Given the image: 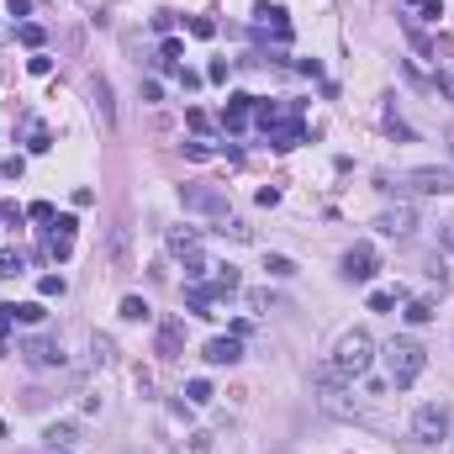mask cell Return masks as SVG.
I'll list each match as a JSON object with an SVG mask.
<instances>
[{
  "label": "cell",
  "mask_w": 454,
  "mask_h": 454,
  "mask_svg": "<svg viewBox=\"0 0 454 454\" xmlns=\"http://www.w3.org/2000/svg\"><path fill=\"white\" fill-rule=\"evenodd\" d=\"M180 338H185V323H164V328H159V354L175 359L180 354Z\"/></svg>",
  "instance_id": "15"
},
{
  "label": "cell",
  "mask_w": 454,
  "mask_h": 454,
  "mask_svg": "<svg viewBox=\"0 0 454 454\" xmlns=\"http://www.w3.org/2000/svg\"><path fill=\"white\" fill-rule=\"evenodd\" d=\"M90 96H96V111H101V122H106V127H117V106H111V85L101 80H90Z\"/></svg>",
  "instance_id": "11"
},
{
  "label": "cell",
  "mask_w": 454,
  "mask_h": 454,
  "mask_svg": "<svg viewBox=\"0 0 454 454\" xmlns=\"http://www.w3.org/2000/svg\"><path fill=\"white\" fill-rule=\"evenodd\" d=\"M412 439L418 444H444L449 439V407L444 402H423L412 412Z\"/></svg>",
  "instance_id": "3"
},
{
  "label": "cell",
  "mask_w": 454,
  "mask_h": 454,
  "mask_svg": "<svg viewBox=\"0 0 454 454\" xmlns=\"http://www.w3.org/2000/svg\"><path fill=\"white\" fill-rule=\"evenodd\" d=\"M249 307L254 312H270V307H275V291H249Z\"/></svg>",
  "instance_id": "27"
},
{
  "label": "cell",
  "mask_w": 454,
  "mask_h": 454,
  "mask_svg": "<svg viewBox=\"0 0 454 454\" xmlns=\"http://www.w3.org/2000/svg\"><path fill=\"white\" fill-rule=\"evenodd\" d=\"M402 317H407V323H428V317H433V301H407Z\"/></svg>",
  "instance_id": "23"
},
{
  "label": "cell",
  "mask_w": 454,
  "mask_h": 454,
  "mask_svg": "<svg viewBox=\"0 0 454 454\" xmlns=\"http://www.w3.org/2000/svg\"><path fill=\"white\" fill-rule=\"evenodd\" d=\"M37 291H43V296H64V275H43Z\"/></svg>",
  "instance_id": "28"
},
{
  "label": "cell",
  "mask_w": 454,
  "mask_h": 454,
  "mask_svg": "<svg viewBox=\"0 0 454 454\" xmlns=\"http://www.w3.org/2000/svg\"><path fill=\"white\" fill-rule=\"evenodd\" d=\"M264 270H270V280H291L296 275V264H291L286 254H264Z\"/></svg>",
  "instance_id": "18"
},
{
  "label": "cell",
  "mask_w": 454,
  "mask_h": 454,
  "mask_svg": "<svg viewBox=\"0 0 454 454\" xmlns=\"http://www.w3.org/2000/svg\"><path fill=\"white\" fill-rule=\"evenodd\" d=\"M74 254V238H59V233H53V259H69Z\"/></svg>",
  "instance_id": "31"
},
{
  "label": "cell",
  "mask_w": 454,
  "mask_h": 454,
  "mask_svg": "<svg viewBox=\"0 0 454 454\" xmlns=\"http://www.w3.org/2000/svg\"><path fill=\"white\" fill-rule=\"evenodd\" d=\"M43 444H53V449H74V444H80V428H74V423H48V428H43Z\"/></svg>",
  "instance_id": "12"
},
{
  "label": "cell",
  "mask_w": 454,
  "mask_h": 454,
  "mask_svg": "<svg viewBox=\"0 0 454 454\" xmlns=\"http://www.w3.org/2000/svg\"><path fill=\"white\" fill-rule=\"evenodd\" d=\"M407 180H412V191H423V196H449L454 191V169H444V164H423Z\"/></svg>",
  "instance_id": "4"
},
{
  "label": "cell",
  "mask_w": 454,
  "mask_h": 454,
  "mask_svg": "<svg viewBox=\"0 0 454 454\" xmlns=\"http://www.w3.org/2000/svg\"><path fill=\"white\" fill-rule=\"evenodd\" d=\"M270 143H275L280 154H286V148H296V143H301V122H280V127L270 132Z\"/></svg>",
  "instance_id": "17"
},
{
  "label": "cell",
  "mask_w": 454,
  "mask_h": 454,
  "mask_svg": "<svg viewBox=\"0 0 454 454\" xmlns=\"http://www.w3.org/2000/svg\"><path fill=\"white\" fill-rule=\"evenodd\" d=\"M201 359H206V365H238V359H243V344H238L233 333H217V338H206Z\"/></svg>",
  "instance_id": "9"
},
{
  "label": "cell",
  "mask_w": 454,
  "mask_h": 454,
  "mask_svg": "<svg viewBox=\"0 0 454 454\" xmlns=\"http://www.w3.org/2000/svg\"><path fill=\"white\" fill-rule=\"evenodd\" d=\"M254 22H259V27H275L280 37L291 32V27H286V11H280V6H270V0H259V6H254Z\"/></svg>",
  "instance_id": "14"
},
{
  "label": "cell",
  "mask_w": 454,
  "mask_h": 454,
  "mask_svg": "<svg viewBox=\"0 0 454 454\" xmlns=\"http://www.w3.org/2000/svg\"><path fill=\"white\" fill-rule=\"evenodd\" d=\"M439 243H444V254H454V222H449V227L439 233Z\"/></svg>",
  "instance_id": "40"
},
{
  "label": "cell",
  "mask_w": 454,
  "mask_h": 454,
  "mask_svg": "<svg viewBox=\"0 0 454 454\" xmlns=\"http://www.w3.org/2000/svg\"><path fill=\"white\" fill-rule=\"evenodd\" d=\"M206 275V259H201V249H191L185 254V280H201Z\"/></svg>",
  "instance_id": "24"
},
{
  "label": "cell",
  "mask_w": 454,
  "mask_h": 454,
  "mask_svg": "<svg viewBox=\"0 0 454 454\" xmlns=\"http://www.w3.org/2000/svg\"><path fill=\"white\" fill-rule=\"evenodd\" d=\"M6 11H11V16H27V11H32V0H6Z\"/></svg>",
  "instance_id": "38"
},
{
  "label": "cell",
  "mask_w": 454,
  "mask_h": 454,
  "mask_svg": "<svg viewBox=\"0 0 454 454\" xmlns=\"http://www.w3.org/2000/svg\"><path fill=\"white\" fill-rule=\"evenodd\" d=\"M53 227H59V238H74V227H80V222H74V217H53Z\"/></svg>",
  "instance_id": "35"
},
{
  "label": "cell",
  "mask_w": 454,
  "mask_h": 454,
  "mask_svg": "<svg viewBox=\"0 0 454 454\" xmlns=\"http://www.w3.org/2000/svg\"><path fill=\"white\" fill-rule=\"evenodd\" d=\"M143 101H164V85H159V80H143Z\"/></svg>",
  "instance_id": "36"
},
{
  "label": "cell",
  "mask_w": 454,
  "mask_h": 454,
  "mask_svg": "<svg viewBox=\"0 0 454 454\" xmlns=\"http://www.w3.org/2000/svg\"><path fill=\"white\" fill-rule=\"evenodd\" d=\"M439 90H444V96H449V101H454V74H449V69H444V74H439Z\"/></svg>",
  "instance_id": "39"
},
{
  "label": "cell",
  "mask_w": 454,
  "mask_h": 454,
  "mask_svg": "<svg viewBox=\"0 0 454 454\" xmlns=\"http://www.w3.org/2000/svg\"><path fill=\"white\" fill-rule=\"evenodd\" d=\"M0 439H6V423H0Z\"/></svg>",
  "instance_id": "43"
},
{
  "label": "cell",
  "mask_w": 454,
  "mask_h": 454,
  "mask_svg": "<svg viewBox=\"0 0 454 454\" xmlns=\"http://www.w3.org/2000/svg\"><path fill=\"white\" fill-rule=\"evenodd\" d=\"M444 143H449V159H454V127H449V132H444Z\"/></svg>",
  "instance_id": "41"
},
{
  "label": "cell",
  "mask_w": 454,
  "mask_h": 454,
  "mask_svg": "<svg viewBox=\"0 0 454 454\" xmlns=\"http://www.w3.org/2000/svg\"><path fill=\"white\" fill-rule=\"evenodd\" d=\"M191 32H196V37H212V32H217V22H212V16H196Z\"/></svg>",
  "instance_id": "32"
},
{
  "label": "cell",
  "mask_w": 454,
  "mask_h": 454,
  "mask_svg": "<svg viewBox=\"0 0 454 454\" xmlns=\"http://www.w3.org/2000/svg\"><path fill=\"white\" fill-rule=\"evenodd\" d=\"M185 402H191V407H206V402H212V381H201V375H196V381H185Z\"/></svg>",
  "instance_id": "19"
},
{
  "label": "cell",
  "mask_w": 454,
  "mask_h": 454,
  "mask_svg": "<svg viewBox=\"0 0 454 454\" xmlns=\"http://www.w3.org/2000/svg\"><path fill=\"white\" fill-rule=\"evenodd\" d=\"M375 270H381V259H375L370 243H354V249L344 254V275H349V280H370Z\"/></svg>",
  "instance_id": "8"
},
{
  "label": "cell",
  "mask_w": 454,
  "mask_h": 454,
  "mask_svg": "<svg viewBox=\"0 0 454 454\" xmlns=\"http://www.w3.org/2000/svg\"><path fill=\"white\" fill-rule=\"evenodd\" d=\"M243 286L238 264H217V280H212V296H233V291Z\"/></svg>",
  "instance_id": "13"
},
{
  "label": "cell",
  "mask_w": 454,
  "mask_h": 454,
  "mask_svg": "<svg viewBox=\"0 0 454 454\" xmlns=\"http://www.w3.org/2000/svg\"><path fill=\"white\" fill-rule=\"evenodd\" d=\"M27 217H32V222H53V206L48 201H32V206H27Z\"/></svg>",
  "instance_id": "29"
},
{
  "label": "cell",
  "mask_w": 454,
  "mask_h": 454,
  "mask_svg": "<svg viewBox=\"0 0 454 454\" xmlns=\"http://www.w3.org/2000/svg\"><path fill=\"white\" fill-rule=\"evenodd\" d=\"M375 227H381L386 238H407V233H412V227H418V206H386L381 217H375Z\"/></svg>",
  "instance_id": "6"
},
{
  "label": "cell",
  "mask_w": 454,
  "mask_h": 454,
  "mask_svg": "<svg viewBox=\"0 0 454 454\" xmlns=\"http://www.w3.org/2000/svg\"><path fill=\"white\" fill-rule=\"evenodd\" d=\"M22 43H27V48H43V27L27 22V27H22Z\"/></svg>",
  "instance_id": "30"
},
{
  "label": "cell",
  "mask_w": 454,
  "mask_h": 454,
  "mask_svg": "<svg viewBox=\"0 0 454 454\" xmlns=\"http://www.w3.org/2000/svg\"><path fill=\"white\" fill-rule=\"evenodd\" d=\"M27 69H32V74H48L53 59H48V53H37V59H27Z\"/></svg>",
  "instance_id": "34"
},
{
  "label": "cell",
  "mask_w": 454,
  "mask_h": 454,
  "mask_svg": "<svg viewBox=\"0 0 454 454\" xmlns=\"http://www.w3.org/2000/svg\"><path fill=\"white\" fill-rule=\"evenodd\" d=\"M11 317H16V323H43L48 312H43V301H22V307L11 301Z\"/></svg>",
  "instance_id": "20"
},
{
  "label": "cell",
  "mask_w": 454,
  "mask_h": 454,
  "mask_svg": "<svg viewBox=\"0 0 454 454\" xmlns=\"http://www.w3.org/2000/svg\"><path fill=\"white\" fill-rule=\"evenodd\" d=\"M196 243H201V233H196V227H175V233H169V254H180V259H185Z\"/></svg>",
  "instance_id": "16"
},
{
  "label": "cell",
  "mask_w": 454,
  "mask_h": 454,
  "mask_svg": "<svg viewBox=\"0 0 454 454\" xmlns=\"http://www.w3.org/2000/svg\"><path fill=\"white\" fill-rule=\"evenodd\" d=\"M16 317H11V307H0V349H6V328H11Z\"/></svg>",
  "instance_id": "37"
},
{
  "label": "cell",
  "mask_w": 454,
  "mask_h": 454,
  "mask_svg": "<svg viewBox=\"0 0 454 454\" xmlns=\"http://www.w3.org/2000/svg\"><path fill=\"white\" fill-rule=\"evenodd\" d=\"M122 317H127V323H148V301L143 296H122Z\"/></svg>",
  "instance_id": "22"
},
{
  "label": "cell",
  "mask_w": 454,
  "mask_h": 454,
  "mask_svg": "<svg viewBox=\"0 0 454 454\" xmlns=\"http://www.w3.org/2000/svg\"><path fill=\"white\" fill-rule=\"evenodd\" d=\"M375 338L365 333V328H354V333H344L338 338V349H333V359H328V370L338 375V381H359V375H370V365H375Z\"/></svg>",
  "instance_id": "1"
},
{
  "label": "cell",
  "mask_w": 454,
  "mask_h": 454,
  "mask_svg": "<svg viewBox=\"0 0 454 454\" xmlns=\"http://www.w3.org/2000/svg\"><path fill=\"white\" fill-rule=\"evenodd\" d=\"M206 80H212V85H227V59H217L212 69H206Z\"/></svg>",
  "instance_id": "33"
},
{
  "label": "cell",
  "mask_w": 454,
  "mask_h": 454,
  "mask_svg": "<svg viewBox=\"0 0 454 454\" xmlns=\"http://www.w3.org/2000/svg\"><path fill=\"white\" fill-rule=\"evenodd\" d=\"M222 238H233V243H249V238H254V227H249V222H238V217H222Z\"/></svg>",
  "instance_id": "21"
},
{
  "label": "cell",
  "mask_w": 454,
  "mask_h": 454,
  "mask_svg": "<svg viewBox=\"0 0 454 454\" xmlns=\"http://www.w3.org/2000/svg\"><path fill=\"white\" fill-rule=\"evenodd\" d=\"M423 365H428L423 344H412V338H391V344H386V370H391V386H396V391H407V386L418 381Z\"/></svg>",
  "instance_id": "2"
},
{
  "label": "cell",
  "mask_w": 454,
  "mask_h": 454,
  "mask_svg": "<svg viewBox=\"0 0 454 454\" xmlns=\"http://www.w3.org/2000/svg\"><path fill=\"white\" fill-rule=\"evenodd\" d=\"M22 270H27V259H22V254H11V249L0 254V275H22Z\"/></svg>",
  "instance_id": "25"
},
{
  "label": "cell",
  "mask_w": 454,
  "mask_h": 454,
  "mask_svg": "<svg viewBox=\"0 0 454 454\" xmlns=\"http://www.w3.org/2000/svg\"><path fill=\"white\" fill-rule=\"evenodd\" d=\"M22 359L32 365V370H59V365H64V349L48 344V338H27V344H22Z\"/></svg>",
  "instance_id": "7"
},
{
  "label": "cell",
  "mask_w": 454,
  "mask_h": 454,
  "mask_svg": "<svg viewBox=\"0 0 454 454\" xmlns=\"http://www.w3.org/2000/svg\"><path fill=\"white\" fill-rule=\"evenodd\" d=\"M249 106H254V96H233V101H227V111H222V127L227 132H243V127H249Z\"/></svg>",
  "instance_id": "10"
},
{
  "label": "cell",
  "mask_w": 454,
  "mask_h": 454,
  "mask_svg": "<svg viewBox=\"0 0 454 454\" xmlns=\"http://www.w3.org/2000/svg\"><path fill=\"white\" fill-rule=\"evenodd\" d=\"M396 307V291H370V312H391Z\"/></svg>",
  "instance_id": "26"
},
{
  "label": "cell",
  "mask_w": 454,
  "mask_h": 454,
  "mask_svg": "<svg viewBox=\"0 0 454 454\" xmlns=\"http://www.w3.org/2000/svg\"><path fill=\"white\" fill-rule=\"evenodd\" d=\"M180 206L185 212H206V217H227V201L206 185H180Z\"/></svg>",
  "instance_id": "5"
},
{
  "label": "cell",
  "mask_w": 454,
  "mask_h": 454,
  "mask_svg": "<svg viewBox=\"0 0 454 454\" xmlns=\"http://www.w3.org/2000/svg\"><path fill=\"white\" fill-rule=\"evenodd\" d=\"M43 454H74V449H53V444H43Z\"/></svg>",
  "instance_id": "42"
}]
</instances>
